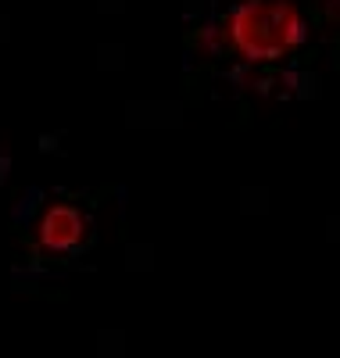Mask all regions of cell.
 I'll use <instances>...</instances> for the list:
<instances>
[{
    "instance_id": "cell-1",
    "label": "cell",
    "mask_w": 340,
    "mask_h": 358,
    "mask_svg": "<svg viewBox=\"0 0 340 358\" xmlns=\"http://www.w3.org/2000/svg\"><path fill=\"white\" fill-rule=\"evenodd\" d=\"M226 29L247 62H276L304 40V18L290 0H243L229 11Z\"/></svg>"
},
{
    "instance_id": "cell-2",
    "label": "cell",
    "mask_w": 340,
    "mask_h": 358,
    "mask_svg": "<svg viewBox=\"0 0 340 358\" xmlns=\"http://www.w3.org/2000/svg\"><path fill=\"white\" fill-rule=\"evenodd\" d=\"M83 233H86L83 215L76 212V208H69V204H57L40 222V248L50 251V255H69V251L79 248Z\"/></svg>"
}]
</instances>
